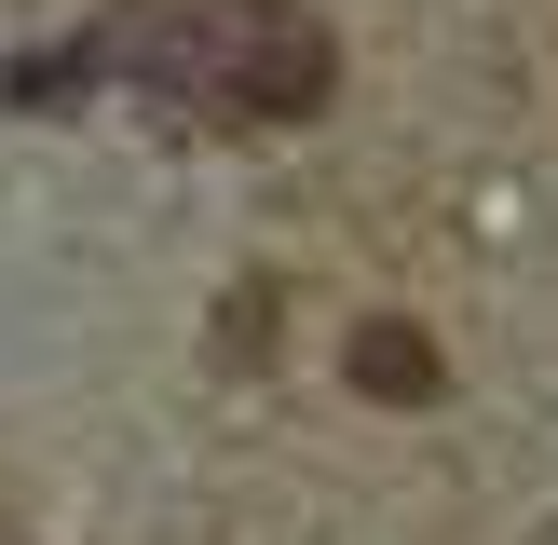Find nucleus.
Segmentation results:
<instances>
[{
  "mask_svg": "<svg viewBox=\"0 0 558 545\" xmlns=\"http://www.w3.org/2000/svg\"><path fill=\"white\" fill-rule=\"evenodd\" d=\"M96 69L205 109V123H314L341 96V27L300 0H123L96 27Z\"/></svg>",
  "mask_w": 558,
  "mask_h": 545,
  "instance_id": "f257e3e1",
  "label": "nucleus"
},
{
  "mask_svg": "<svg viewBox=\"0 0 558 545\" xmlns=\"http://www.w3.org/2000/svg\"><path fill=\"white\" fill-rule=\"evenodd\" d=\"M341 368H354V396H381V409H436V396H450V354H436L409 314H368L341 341Z\"/></svg>",
  "mask_w": 558,
  "mask_h": 545,
  "instance_id": "f03ea898",
  "label": "nucleus"
}]
</instances>
